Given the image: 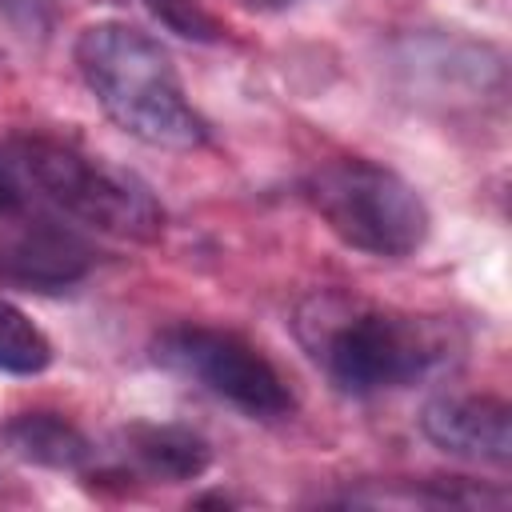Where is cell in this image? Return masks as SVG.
<instances>
[{
  "label": "cell",
  "mask_w": 512,
  "mask_h": 512,
  "mask_svg": "<svg viewBox=\"0 0 512 512\" xmlns=\"http://www.w3.org/2000/svg\"><path fill=\"white\" fill-rule=\"evenodd\" d=\"M296 336L312 364L348 396L408 388L456 356V336L444 320L332 288L312 292L296 308Z\"/></svg>",
  "instance_id": "cell-1"
},
{
  "label": "cell",
  "mask_w": 512,
  "mask_h": 512,
  "mask_svg": "<svg viewBox=\"0 0 512 512\" xmlns=\"http://www.w3.org/2000/svg\"><path fill=\"white\" fill-rule=\"evenodd\" d=\"M76 68L96 104L136 140L168 152H192L208 140L204 116L184 96L172 56L144 28L100 20L76 40Z\"/></svg>",
  "instance_id": "cell-2"
},
{
  "label": "cell",
  "mask_w": 512,
  "mask_h": 512,
  "mask_svg": "<svg viewBox=\"0 0 512 512\" xmlns=\"http://www.w3.org/2000/svg\"><path fill=\"white\" fill-rule=\"evenodd\" d=\"M12 160L28 192L36 188L40 200L88 228L140 244L164 232V208L152 188L104 156H84L56 140H24L12 148Z\"/></svg>",
  "instance_id": "cell-3"
},
{
  "label": "cell",
  "mask_w": 512,
  "mask_h": 512,
  "mask_svg": "<svg viewBox=\"0 0 512 512\" xmlns=\"http://www.w3.org/2000/svg\"><path fill=\"white\" fill-rule=\"evenodd\" d=\"M304 200L348 244L368 256H408L428 240L420 192L384 164L328 160L304 176Z\"/></svg>",
  "instance_id": "cell-4"
},
{
  "label": "cell",
  "mask_w": 512,
  "mask_h": 512,
  "mask_svg": "<svg viewBox=\"0 0 512 512\" xmlns=\"http://www.w3.org/2000/svg\"><path fill=\"white\" fill-rule=\"evenodd\" d=\"M152 356L252 420H280L292 412V392L284 388L280 372L232 332L176 324L156 336Z\"/></svg>",
  "instance_id": "cell-5"
},
{
  "label": "cell",
  "mask_w": 512,
  "mask_h": 512,
  "mask_svg": "<svg viewBox=\"0 0 512 512\" xmlns=\"http://www.w3.org/2000/svg\"><path fill=\"white\" fill-rule=\"evenodd\" d=\"M92 260V248L48 216H32L0 236V280L32 292H60L84 280Z\"/></svg>",
  "instance_id": "cell-6"
},
{
  "label": "cell",
  "mask_w": 512,
  "mask_h": 512,
  "mask_svg": "<svg viewBox=\"0 0 512 512\" xmlns=\"http://www.w3.org/2000/svg\"><path fill=\"white\" fill-rule=\"evenodd\" d=\"M420 432L460 460H512V408L500 396H436L420 412Z\"/></svg>",
  "instance_id": "cell-7"
},
{
  "label": "cell",
  "mask_w": 512,
  "mask_h": 512,
  "mask_svg": "<svg viewBox=\"0 0 512 512\" xmlns=\"http://www.w3.org/2000/svg\"><path fill=\"white\" fill-rule=\"evenodd\" d=\"M120 452L128 460V468H136L148 480H164V484H180V480H196L212 452L208 440L184 424H128L120 432Z\"/></svg>",
  "instance_id": "cell-8"
},
{
  "label": "cell",
  "mask_w": 512,
  "mask_h": 512,
  "mask_svg": "<svg viewBox=\"0 0 512 512\" xmlns=\"http://www.w3.org/2000/svg\"><path fill=\"white\" fill-rule=\"evenodd\" d=\"M12 452L20 460H32L40 468H60V472H76L92 460V444L88 436L68 424L56 412H20L8 428H4Z\"/></svg>",
  "instance_id": "cell-9"
},
{
  "label": "cell",
  "mask_w": 512,
  "mask_h": 512,
  "mask_svg": "<svg viewBox=\"0 0 512 512\" xmlns=\"http://www.w3.org/2000/svg\"><path fill=\"white\" fill-rule=\"evenodd\" d=\"M52 364L48 336L8 300H0V372L12 376H36Z\"/></svg>",
  "instance_id": "cell-10"
},
{
  "label": "cell",
  "mask_w": 512,
  "mask_h": 512,
  "mask_svg": "<svg viewBox=\"0 0 512 512\" xmlns=\"http://www.w3.org/2000/svg\"><path fill=\"white\" fill-rule=\"evenodd\" d=\"M148 4H152V12H156L168 28H176L180 36L212 40V32H216V24L200 12V4H196V0H148Z\"/></svg>",
  "instance_id": "cell-11"
},
{
  "label": "cell",
  "mask_w": 512,
  "mask_h": 512,
  "mask_svg": "<svg viewBox=\"0 0 512 512\" xmlns=\"http://www.w3.org/2000/svg\"><path fill=\"white\" fill-rule=\"evenodd\" d=\"M24 204H28V184H24V176L12 160V148H4L0 152V220L16 216Z\"/></svg>",
  "instance_id": "cell-12"
},
{
  "label": "cell",
  "mask_w": 512,
  "mask_h": 512,
  "mask_svg": "<svg viewBox=\"0 0 512 512\" xmlns=\"http://www.w3.org/2000/svg\"><path fill=\"white\" fill-rule=\"evenodd\" d=\"M0 4L20 28H44L48 24V0H0Z\"/></svg>",
  "instance_id": "cell-13"
},
{
  "label": "cell",
  "mask_w": 512,
  "mask_h": 512,
  "mask_svg": "<svg viewBox=\"0 0 512 512\" xmlns=\"http://www.w3.org/2000/svg\"><path fill=\"white\" fill-rule=\"evenodd\" d=\"M244 4H252V8H284L292 0H244Z\"/></svg>",
  "instance_id": "cell-14"
}]
</instances>
